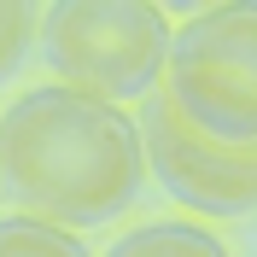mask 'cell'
Segmentation results:
<instances>
[{"label": "cell", "instance_id": "8992f818", "mask_svg": "<svg viewBox=\"0 0 257 257\" xmlns=\"http://www.w3.org/2000/svg\"><path fill=\"white\" fill-rule=\"evenodd\" d=\"M0 257H94L76 234L35 216H0Z\"/></svg>", "mask_w": 257, "mask_h": 257}, {"label": "cell", "instance_id": "7a4b0ae2", "mask_svg": "<svg viewBox=\"0 0 257 257\" xmlns=\"http://www.w3.org/2000/svg\"><path fill=\"white\" fill-rule=\"evenodd\" d=\"M41 41L64 88L105 105H146L164 88L176 24L152 0H64L41 12Z\"/></svg>", "mask_w": 257, "mask_h": 257}, {"label": "cell", "instance_id": "6da1fadb", "mask_svg": "<svg viewBox=\"0 0 257 257\" xmlns=\"http://www.w3.org/2000/svg\"><path fill=\"white\" fill-rule=\"evenodd\" d=\"M146 146L123 105L41 82L0 111V187L18 216L64 234L99 228L141 199Z\"/></svg>", "mask_w": 257, "mask_h": 257}, {"label": "cell", "instance_id": "3957f363", "mask_svg": "<svg viewBox=\"0 0 257 257\" xmlns=\"http://www.w3.org/2000/svg\"><path fill=\"white\" fill-rule=\"evenodd\" d=\"M158 94L205 141L257 146V0L205 6L176 24Z\"/></svg>", "mask_w": 257, "mask_h": 257}, {"label": "cell", "instance_id": "5b68a950", "mask_svg": "<svg viewBox=\"0 0 257 257\" xmlns=\"http://www.w3.org/2000/svg\"><path fill=\"white\" fill-rule=\"evenodd\" d=\"M105 257H228V245L199 222H141L105 245Z\"/></svg>", "mask_w": 257, "mask_h": 257}, {"label": "cell", "instance_id": "52a82bcc", "mask_svg": "<svg viewBox=\"0 0 257 257\" xmlns=\"http://www.w3.org/2000/svg\"><path fill=\"white\" fill-rule=\"evenodd\" d=\"M35 30H41V12H35V6L0 0V82L18 76V64H24V53H30Z\"/></svg>", "mask_w": 257, "mask_h": 257}, {"label": "cell", "instance_id": "277c9868", "mask_svg": "<svg viewBox=\"0 0 257 257\" xmlns=\"http://www.w3.org/2000/svg\"><path fill=\"white\" fill-rule=\"evenodd\" d=\"M141 146H146V176H158L170 199L205 216H245L257 210V146H216L199 128L176 117V105L152 94L141 105Z\"/></svg>", "mask_w": 257, "mask_h": 257}]
</instances>
